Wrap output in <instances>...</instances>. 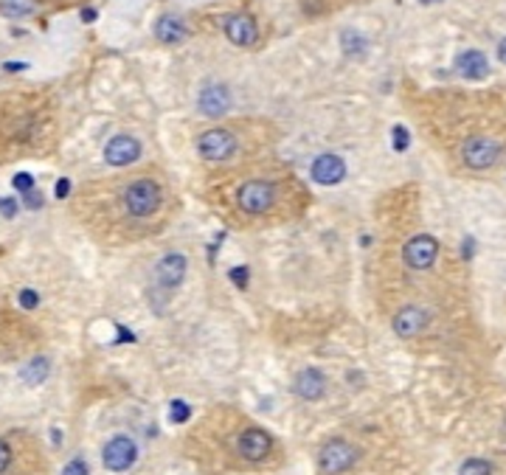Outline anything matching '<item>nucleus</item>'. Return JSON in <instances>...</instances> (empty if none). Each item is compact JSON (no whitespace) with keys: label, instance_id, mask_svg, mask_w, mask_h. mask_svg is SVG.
I'll return each instance as SVG.
<instances>
[{"label":"nucleus","instance_id":"1","mask_svg":"<svg viewBox=\"0 0 506 475\" xmlns=\"http://www.w3.org/2000/svg\"><path fill=\"white\" fill-rule=\"evenodd\" d=\"M124 208L130 217H152L160 208V186L152 180H136L124 191Z\"/></svg>","mask_w":506,"mask_h":475},{"label":"nucleus","instance_id":"2","mask_svg":"<svg viewBox=\"0 0 506 475\" xmlns=\"http://www.w3.org/2000/svg\"><path fill=\"white\" fill-rule=\"evenodd\" d=\"M355 462H358V450H355L349 442H343V439L326 442V445L321 447V453H318V464H321V470L326 475L346 473V470L355 467Z\"/></svg>","mask_w":506,"mask_h":475},{"label":"nucleus","instance_id":"3","mask_svg":"<svg viewBox=\"0 0 506 475\" xmlns=\"http://www.w3.org/2000/svg\"><path fill=\"white\" fill-rule=\"evenodd\" d=\"M273 200H276L273 186L265 183V180H248L236 191V203L245 214H265V211L273 208Z\"/></svg>","mask_w":506,"mask_h":475},{"label":"nucleus","instance_id":"4","mask_svg":"<svg viewBox=\"0 0 506 475\" xmlns=\"http://www.w3.org/2000/svg\"><path fill=\"white\" fill-rule=\"evenodd\" d=\"M136 459H138V447H136V442L130 436H113L101 450V462H104V467L110 473L130 470L136 464Z\"/></svg>","mask_w":506,"mask_h":475},{"label":"nucleus","instance_id":"5","mask_svg":"<svg viewBox=\"0 0 506 475\" xmlns=\"http://www.w3.org/2000/svg\"><path fill=\"white\" fill-rule=\"evenodd\" d=\"M436 256H439V242L431 234H417L414 239H408L405 247H402V259L414 270H428L436 262Z\"/></svg>","mask_w":506,"mask_h":475},{"label":"nucleus","instance_id":"6","mask_svg":"<svg viewBox=\"0 0 506 475\" xmlns=\"http://www.w3.org/2000/svg\"><path fill=\"white\" fill-rule=\"evenodd\" d=\"M186 270H189V262L183 253H166L158 264H155V284L166 293L177 290L186 279Z\"/></svg>","mask_w":506,"mask_h":475},{"label":"nucleus","instance_id":"7","mask_svg":"<svg viewBox=\"0 0 506 475\" xmlns=\"http://www.w3.org/2000/svg\"><path fill=\"white\" fill-rule=\"evenodd\" d=\"M197 152L206 160H228L236 152V138L228 130H209L197 138Z\"/></svg>","mask_w":506,"mask_h":475},{"label":"nucleus","instance_id":"8","mask_svg":"<svg viewBox=\"0 0 506 475\" xmlns=\"http://www.w3.org/2000/svg\"><path fill=\"white\" fill-rule=\"evenodd\" d=\"M498 155H501V147L493 138H484V135L470 138L461 150V158L470 169H490V166H495Z\"/></svg>","mask_w":506,"mask_h":475},{"label":"nucleus","instance_id":"9","mask_svg":"<svg viewBox=\"0 0 506 475\" xmlns=\"http://www.w3.org/2000/svg\"><path fill=\"white\" fill-rule=\"evenodd\" d=\"M222 28H225V37L233 45H242V48H248V45H253L259 40V26H256V20L251 14H228Z\"/></svg>","mask_w":506,"mask_h":475},{"label":"nucleus","instance_id":"10","mask_svg":"<svg viewBox=\"0 0 506 475\" xmlns=\"http://www.w3.org/2000/svg\"><path fill=\"white\" fill-rule=\"evenodd\" d=\"M270 447H273V439H270L265 430H259V428H248V430H242L239 439H236V450H239V456L248 459V462H262V459L270 453Z\"/></svg>","mask_w":506,"mask_h":475},{"label":"nucleus","instance_id":"11","mask_svg":"<svg viewBox=\"0 0 506 475\" xmlns=\"http://www.w3.org/2000/svg\"><path fill=\"white\" fill-rule=\"evenodd\" d=\"M309 172H312V180L318 186H338L346 177V163H343L341 155L326 152V155H318V158L312 160Z\"/></svg>","mask_w":506,"mask_h":475},{"label":"nucleus","instance_id":"12","mask_svg":"<svg viewBox=\"0 0 506 475\" xmlns=\"http://www.w3.org/2000/svg\"><path fill=\"white\" fill-rule=\"evenodd\" d=\"M197 107L203 116L209 118H219L231 110V90L225 84H206L197 96Z\"/></svg>","mask_w":506,"mask_h":475},{"label":"nucleus","instance_id":"13","mask_svg":"<svg viewBox=\"0 0 506 475\" xmlns=\"http://www.w3.org/2000/svg\"><path fill=\"white\" fill-rule=\"evenodd\" d=\"M141 158V144L133 135H116L107 147H104V160L110 166H130Z\"/></svg>","mask_w":506,"mask_h":475},{"label":"nucleus","instance_id":"14","mask_svg":"<svg viewBox=\"0 0 506 475\" xmlns=\"http://www.w3.org/2000/svg\"><path fill=\"white\" fill-rule=\"evenodd\" d=\"M295 394L301 399H321L326 394V374L321 369H304L298 377H295Z\"/></svg>","mask_w":506,"mask_h":475},{"label":"nucleus","instance_id":"15","mask_svg":"<svg viewBox=\"0 0 506 475\" xmlns=\"http://www.w3.org/2000/svg\"><path fill=\"white\" fill-rule=\"evenodd\" d=\"M428 326V313L419 307H405L394 315V332L400 337H414Z\"/></svg>","mask_w":506,"mask_h":475},{"label":"nucleus","instance_id":"16","mask_svg":"<svg viewBox=\"0 0 506 475\" xmlns=\"http://www.w3.org/2000/svg\"><path fill=\"white\" fill-rule=\"evenodd\" d=\"M456 71L464 79H484L490 74V62H487V57L481 51H464L456 60Z\"/></svg>","mask_w":506,"mask_h":475},{"label":"nucleus","instance_id":"17","mask_svg":"<svg viewBox=\"0 0 506 475\" xmlns=\"http://www.w3.org/2000/svg\"><path fill=\"white\" fill-rule=\"evenodd\" d=\"M155 37H158L160 43H166V45L183 43V40H186V26H183L180 17L163 14V17H158V23H155Z\"/></svg>","mask_w":506,"mask_h":475},{"label":"nucleus","instance_id":"18","mask_svg":"<svg viewBox=\"0 0 506 475\" xmlns=\"http://www.w3.org/2000/svg\"><path fill=\"white\" fill-rule=\"evenodd\" d=\"M341 48H343L346 57H363L365 48H368V43H365V37H363L361 31L346 28V31L341 34Z\"/></svg>","mask_w":506,"mask_h":475},{"label":"nucleus","instance_id":"19","mask_svg":"<svg viewBox=\"0 0 506 475\" xmlns=\"http://www.w3.org/2000/svg\"><path fill=\"white\" fill-rule=\"evenodd\" d=\"M48 369H51V366H48V360H45V357H34V360H31V363H28L20 374H23V380H26L28 386H40V383L48 377Z\"/></svg>","mask_w":506,"mask_h":475},{"label":"nucleus","instance_id":"20","mask_svg":"<svg viewBox=\"0 0 506 475\" xmlns=\"http://www.w3.org/2000/svg\"><path fill=\"white\" fill-rule=\"evenodd\" d=\"M34 11V0H0V14L3 17H28Z\"/></svg>","mask_w":506,"mask_h":475},{"label":"nucleus","instance_id":"21","mask_svg":"<svg viewBox=\"0 0 506 475\" xmlns=\"http://www.w3.org/2000/svg\"><path fill=\"white\" fill-rule=\"evenodd\" d=\"M458 475H493V464L484 459H467L458 467Z\"/></svg>","mask_w":506,"mask_h":475},{"label":"nucleus","instance_id":"22","mask_svg":"<svg viewBox=\"0 0 506 475\" xmlns=\"http://www.w3.org/2000/svg\"><path fill=\"white\" fill-rule=\"evenodd\" d=\"M189 416H192V408H189L183 399H172V405H169V419H172L175 425H183V422H189Z\"/></svg>","mask_w":506,"mask_h":475},{"label":"nucleus","instance_id":"23","mask_svg":"<svg viewBox=\"0 0 506 475\" xmlns=\"http://www.w3.org/2000/svg\"><path fill=\"white\" fill-rule=\"evenodd\" d=\"M391 144H394L397 152H405V150L411 147V133H408L402 124H397V127L391 130Z\"/></svg>","mask_w":506,"mask_h":475},{"label":"nucleus","instance_id":"24","mask_svg":"<svg viewBox=\"0 0 506 475\" xmlns=\"http://www.w3.org/2000/svg\"><path fill=\"white\" fill-rule=\"evenodd\" d=\"M62 475H90V467L84 459H71L65 467H62Z\"/></svg>","mask_w":506,"mask_h":475},{"label":"nucleus","instance_id":"25","mask_svg":"<svg viewBox=\"0 0 506 475\" xmlns=\"http://www.w3.org/2000/svg\"><path fill=\"white\" fill-rule=\"evenodd\" d=\"M11 186H14L17 191H23V194H28V191L34 189V177H31L28 172H20V174H14V180H11Z\"/></svg>","mask_w":506,"mask_h":475},{"label":"nucleus","instance_id":"26","mask_svg":"<svg viewBox=\"0 0 506 475\" xmlns=\"http://www.w3.org/2000/svg\"><path fill=\"white\" fill-rule=\"evenodd\" d=\"M20 307H23V310H37V307H40V296H37L31 287L20 290Z\"/></svg>","mask_w":506,"mask_h":475},{"label":"nucleus","instance_id":"27","mask_svg":"<svg viewBox=\"0 0 506 475\" xmlns=\"http://www.w3.org/2000/svg\"><path fill=\"white\" fill-rule=\"evenodd\" d=\"M0 214H3L6 220H11V217L17 214V200H14V197H0Z\"/></svg>","mask_w":506,"mask_h":475},{"label":"nucleus","instance_id":"28","mask_svg":"<svg viewBox=\"0 0 506 475\" xmlns=\"http://www.w3.org/2000/svg\"><path fill=\"white\" fill-rule=\"evenodd\" d=\"M228 276H231V281H233L236 287H242V290L248 287V267H233Z\"/></svg>","mask_w":506,"mask_h":475},{"label":"nucleus","instance_id":"29","mask_svg":"<svg viewBox=\"0 0 506 475\" xmlns=\"http://www.w3.org/2000/svg\"><path fill=\"white\" fill-rule=\"evenodd\" d=\"M23 206H26V208H31V211L43 208V194H37V191L31 189V191H28V194L23 197Z\"/></svg>","mask_w":506,"mask_h":475},{"label":"nucleus","instance_id":"30","mask_svg":"<svg viewBox=\"0 0 506 475\" xmlns=\"http://www.w3.org/2000/svg\"><path fill=\"white\" fill-rule=\"evenodd\" d=\"M9 464H11V447H9V445L0 439V473H3Z\"/></svg>","mask_w":506,"mask_h":475},{"label":"nucleus","instance_id":"31","mask_svg":"<svg viewBox=\"0 0 506 475\" xmlns=\"http://www.w3.org/2000/svg\"><path fill=\"white\" fill-rule=\"evenodd\" d=\"M68 191H71V180H68V177L57 180V197L62 200V197H68Z\"/></svg>","mask_w":506,"mask_h":475},{"label":"nucleus","instance_id":"32","mask_svg":"<svg viewBox=\"0 0 506 475\" xmlns=\"http://www.w3.org/2000/svg\"><path fill=\"white\" fill-rule=\"evenodd\" d=\"M82 20H84V23H93V20H96V9H82Z\"/></svg>","mask_w":506,"mask_h":475},{"label":"nucleus","instance_id":"33","mask_svg":"<svg viewBox=\"0 0 506 475\" xmlns=\"http://www.w3.org/2000/svg\"><path fill=\"white\" fill-rule=\"evenodd\" d=\"M498 60H501V62L506 65V40H501V43H498Z\"/></svg>","mask_w":506,"mask_h":475},{"label":"nucleus","instance_id":"34","mask_svg":"<svg viewBox=\"0 0 506 475\" xmlns=\"http://www.w3.org/2000/svg\"><path fill=\"white\" fill-rule=\"evenodd\" d=\"M473 242L475 239H464V256H473Z\"/></svg>","mask_w":506,"mask_h":475},{"label":"nucleus","instance_id":"35","mask_svg":"<svg viewBox=\"0 0 506 475\" xmlns=\"http://www.w3.org/2000/svg\"><path fill=\"white\" fill-rule=\"evenodd\" d=\"M23 68H26L23 62H17V65H14V62H9V65H6V71H23Z\"/></svg>","mask_w":506,"mask_h":475},{"label":"nucleus","instance_id":"36","mask_svg":"<svg viewBox=\"0 0 506 475\" xmlns=\"http://www.w3.org/2000/svg\"><path fill=\"white\" fill-rule=\"evenodd\" d=\"M431 3H436V0H431Z\"/></svg>","mask_w":506,"mask_h":475}]
</instances>
